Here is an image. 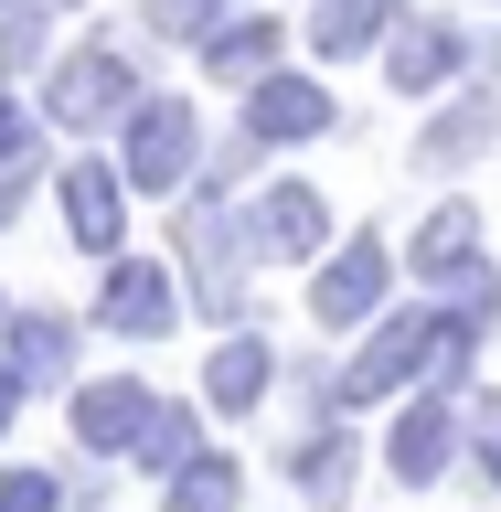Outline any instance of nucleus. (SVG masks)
I'll return each instance as SVG.
<instances>
[{"instance_id":"f257e3e1","label":"nucleus","mask_w":501,"mask_h":512,"mask_svg":"<svg viewBox=\"0 0 501 512\" xmlns=\"http://www.w3.org/2000/svg\"><path fill=\"white\" fill-rule=\"evenodd\" d=\"M448 352V310H395L363 331V352L342 363V406H384L395 384H427Z\"/></svg>"},{"instance_id":"f03ea898","label":"nucleus","mask_w":501,"mask_h":512,"mask_svg":"<svg viewBox=\"0 0 501 512\" xmlns=\"http://www.w3.org/2000/svg\"><path fill=\"white\" fill-rule=\"evenodd\" d=\"M118 171H128V192H182L192 171H203V118H192V96H139L128 107V128H118Z\"/></svg>"},{"instance_id":"7ed1b4c3","label":"nucleus","mask_w":501,"mask_h":512,"mask_svg":"<svg viewBox=\"0 0 501 512\" xmlns=\"http://www.w3.org/2000/svg\"><path fill=\"white\" fill-rule=\"evenodd\" d=\"M128 75H139V64H128V43H75V54L54 64V96H43V107H54V128H128V107H139V96H128Z\"/></svg>"},{"instance_id":"20e7f679","label":"nucleus","mask_w":501,"mask_h":512,"mask_svg":"<svg viewBox=\"0 0 501 512\" xmlns=\"http://www.w3.org/2000/svg\"><path fill=\"white\" fill-rule=\"evenodd\" d=\"M384 288H395V246H384V235H352V246H331V267L310 278V320L320 331H363V320L384 310Z\"/></svg>"},{"instance_id":"39448f33","label":"nucleus","mask_w":501,"mask_h":512,"mask_svg":"<svg viewBox=\"0 0 501 512\" xmlns=\"http://www.w3.org/2000/svg\"><path fill=\"white\" fill-rule=\"evenodd\" d=\"M96 320H107L118 342H160V331L182 320L171 267H160V256H118V267H107V288H96Z\"/></svg>"},{"instance_id":"423d86ee","label":"nucleus","mask_w":501,"mask_h":512,"mask_svg":"<svg viewBox=\"0 0 501 512\" xmlns=\"http://www.w3.org/2000/svg\"><path fill=\"white\" fill-rule=\"evenodd\" d=\"M54 192H64V235L86 256H107L118 267V224H128V171L118 160H64L54 171Z\"/></svg>"},{"instance_id":"0eeeda50","label":"nucleus","mask_w":501,"mask_h":512,"mask_svg":"<svg viewBox=\"0 0 501 512\" xmlns=\"http://www.w3.org/2000/svg\"><path fill=\"white\" fill-rule=\"evenodd\" d=\"M331 118H342V107H331V86H299V75H267V86H246V139L256 150H299V139H331Z\"/></svg>"},{"instance_id":"6e6552de","label":"nucleus","mask_w":501,"mask_h":512,"mask_svg":"<svg viewBox=\"0 0 501 512\" xmlns=\"http://www.w3.org/2000/svg\"><path fill=\"white\" fill-rule=\"evenodd\" d=\"M459 64H470V22H395V32H384V75H395V96L459 86Z\"/></svg>"},{"instance_id":"1a4fd4ad","label":"nucleus","mask_w":501,"mask_h":512,"mask_svg":"<svg viewBox=\"0 0 501 512\" xmlns=\"http://www.w3.org/2000/svg\"><path fill=\"white\" fill-rule=\"evenodd\" d=\"M150 416H160V395H150L139 374L75 384V438H86L96 459H118V448H139V438H150Z\"/></svg>"},{"instance_id":"9d476101","label":"nucleus","mask_w":501,"mask_h":512,"mask_svg":"<svg viewBox=\"0 0 501 512\" xmlns=\"http://www.w3.org/2000/svg\"><path fill=\"white\" fill-rule=\"evenodd\" d=\"M246 246L256 256H320L331 246V203H320L310 182H267L256 214H246Z\"/></svg>"},{"instance_id":"9b49d317","label":"nucleus","mask_w":501,"mask_h":512,"mask_svg":"<svg viewBox=\"0 0 501 512\" xmlns=\"http://www.w3.org/2000/svg\"><path fill=\"white\" fill-rule=\"evenodd\" d=\"M278 54H288V22H267V11H235V22L203 32V64H214L224 86H267Z\"/></svg>"},{"instance_id":"f8f14e48","label":"nucleus","mask_w":501,"mask_h":512,"mask_svg":"<svg viewBox=\"0 0 501 512\" xmlns=\"http://www.w3.org/2000/svg\"><path fill=\"white\" fill-rule=\"evenodd\" d=\"M406 267H416V278H438V288H459L480 267V203H438V214L406 235Z\"/></svg>"},{"instance_id":"ddd939ff","label":"nucleus","mask_w":501,"mask_h":512,"mask_svg":"<svg viewBox=\"0 0 501 512\" xmlns=\"http://www.w3.org/2000/svg\"><path fill=\"white\" fill-rule=\"evenodd\" d=\"M491 139H501V96H491V86H470L438 128H427V139H416V171H459V160H480Z\"/></svg>"},{"instance_id":"4468645a","label":"nucleus","mask_w":501,"mask_h":512,"mask_svg":"<svg viewBox=\"0 0 501 512\" xmlns=\"http://www.w3.org/2000/svg\"><path fill=\"white\" fill-rule=\"evenodd\" d=\"M0 331H11V374L22 384H64L75 374V320L64 310H11Z\"/></svg>"},{"instance_id":"2eb2a0df","label":"nucleus","mask_w":501,"mask_h":512,"mask_svg":"<svg viewBox=\"0 0 501 512\" xmlns=\"http://www.w3.org/2000/svg\"><path fill=\"white\" fill-rule=\"evenodd\" d=\"M256 395H267V342H256V331H224V342H214V363H203V406L246 416Z\"/></svg>"},{"instance_id":"dca6fc26","label":"nucleus","mask_w":501,"mask_h":512,"mask_svg":"<svg viewBox=\"0 0 501 512\" xmlns=\"http://www.w3.org/2000/svg\"><path fill=\"white\" fill-rule=\"evenodd\" d=\"M459 427H470V416L406 406V416H395V448H384V459H395V480H438V470H448V448H459Z\"/></svg>"},{"instance_id":"f3484780","label":"nucleus","mask_w":501,"mask_h":512,"mask_svg":"<svg viewBox=\"0 0 501 512\" xmlns=\"http://www.w3.org/2000/svg\"><path fill=\"white\" fill-rule=\"evenodd\" d=\"M384 22H395V0H310V54L342 64L363 43H384Z\"/></svg>"},{"instance_id":"a211bd4d","label":"nucleus","mask_w":501,"mask_h":512,"mask_svg":"<svg viewBox=\"0 0 501 512\" xmlns=\"http://www.w3.org/2000/svg\"><path fill=\"white\" fill-rule=\"evenodd\" d=\"M288 480H299L310 502H342V480H352V427H310V438H288Z\"/></svg>"},{"instance_id":"6ab92c4d","label":"nucleus","mask_w":501,"mask_h":512,"mask_svg":"<svg viewBox=\"0 0 501 512\" xmlns=\"http://www.w3.org/2000/svg\"><path fill=\"white\" fill-rule=\"evenodd\" d=\"M192 459H203V416H192V406H160V416H150V438H139V470L182 480Z\"/></svg>"},{"instance_id":"aec40b11","label":"nucleus","mask_w":501,"mask_h":512,"mask_svg":"<svg viewBox=\"0 0 501 512\" xmlns=\"http://www.w3.org/2000/svg\"><path fill=\"white\" fill-rule=\"evenodd\" d=\"M235 502H246V470H235V459H214V448L171 480V512H235Z\"/></svg>"},{"instance_id":"412c9836","label":"nucleus","mask_w":501,"mask_h":512,"mask_svg":"<svg viewBox=\"0 0 501 512\" xmlns=\"http://www.w3.org/2000/svg\"><path fill=\"white\" fill-rule=\"evenodd\" d=\"M32 139H43V128H32V107H22V96H11V75H0V182H22Z\"/></svg>"},{"instance_id":"4be33fe9","label":"nucleus","mask_w":501,"mask_h":512,"mask_svg":"<svg viewBox=\"0 0 501 512\" xmlns=\"http://www.w3.org/2000/svg\"><path fill=\"white\" fill-rule=\"evenodd\" d=\"M0 512H64V480L54 470H0Z\"/></svg>"},{"instance_id":"5701e85b","label":"nucleus","mask_w":501,"mask_h":512,"mask_svg":"<svg viewBox=\"0 0 501 512\" xmlns=\"http://www.w3.org/2000/svg\"><path fill=\"white\" fill-rule=\"evenodd\" d=\"M470 459H480V480L501 491V395H480V406H470Z\"/></svg>"},{"instance_id":"b1692460","label":"nucleus","mask_w":501,"mask_h":512,"mask_svg":"<svg viewBox=\"0 0 501 512\" xmlns=\"http://www.w3.org/2000/svg\"><path fill=\"white\" fill-rule=\"evenodd\" d=\"M150 32H192L203 43L214 32V0H150Z\"/></svg>"},{"instance_id":"393cba45","label":"nucleus","mask_w":501,"mask_h":512,"mask_svg":"<svg viewBox=\"0 0 501 512\" xmlns=\"http://www.w3.org/2000/svg\"><path fill=\"white\" fill-rule=\"evenodd\" d=\"M32 43H43V0H32V11H11V32H0V54L22 64V54H32Z\"/></svg>"},{"instance_id":"a878e982","label":"nucleus","mask_w":501,"mask_h":512,"mask_svg":"<svg viewBox=\"0 0 501 512\" xmlns=\"http://www.w3.org/2000/svg\"><path fill=\"white\" fill-rule=\"evenodd\" d=\"M22 395H32V384L11 374V352H0V427H11V416H22Z\"/></svg>"},{"instance_id":"bb28decb","label":"nucleus","mask_w":501,"mask_h":512,"mask_svg":"<svg viewBox=\"0 0 501 512\" xmlns=\"http://www.w3.org/2000/svg\"><path fill=\"white\" fill-rule=\"evenodd\" d=\"M22 192H32V171H22V182H0V224H11V214H22Z\"/></svg>"},{"instance_id":"cd10ccee","label":"nucleus","mask_w":501,"mask_h":512,"mask_svg":"<svg viewBox=\"0 0 501 512\" xmlns=\"http://www.w3.org/2000/svg\"><path fill=\"white\" fill-rule=\"evenodd\" d=\"M43 11H75V0H43Z\"/></svg>"},{"instance_id":"c85d7f7f","label":"nucleus","mask_w":501,"mask_h":512,"mask_svg":"<svg viewBox=\"0 0 501 512\" xmlns=\"http://www.w3.org/2000/svg\"><path fill=\"white\" fill-rule=\"evenodd\" d=\"M0 11H11V0H0Z\"/></svg>"},{"instance_id":"c756f323","label":"nucleus","mask_w":501,"mask_h":512,"mask_svg":"<svg viewBox=\"0 0 501 512\" xmlns=\"http://www.w3.org/2000/svg\"><path fill=\"white\" fill-rule=\"evenodd\" d=\"M0 320H11V310H0Z\"/></svg>"}]
</instances>
